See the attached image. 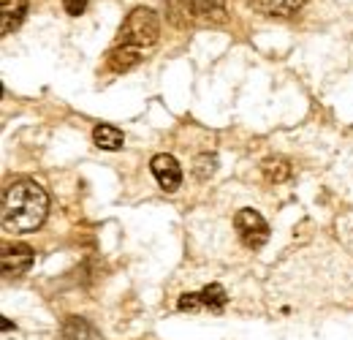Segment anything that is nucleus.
Masks as SVG:
<instances>
[{
    "mask_svg": "<svg viewBox=\"0 0 353 340\" xmlns=\"http://www.w3.org/2000/svg\"><path fill=\"white\" fill-rule=\"evenodd\" d=\"M49 213V196L36 180H17L6 188L0 202L3 229L14 234H28L41 229Z\"/></svg>",
    "mask_w": 353,
    "mask_h": 340,
    "instance_id": "obj_1",
    "label": "nucleus"
},
{
    "mask_svg": "<svg viewBox=\"0 0 353 340\" xmlns=\"http://www.w3.org/2000/svg\"><path fill=\"white\" fill-rule=\"evenodd\" d=\"M161 39V17L152 8H133L131 14L125 17L117 44H128V46H139V49H152Z\"/></svg>",
    "mask_w": 353,
    "mask_h": 340,
    "instance_id": "obj_2",
    "label": "nucleus"
},
{
    "mask_svg": "<svg viewBox=\"0 0 353 340\" xmlns=\"http://www.w3.org/2000/svg\"><path fill=\"white\" fill-rule=\"evenodd\" d=\"M234 229H236L242 245L250 248V251H261L269 243V234H272L264 215L256 213V210H239L236 218H234Z\"/></svg>",
    "mask_w": 353,
    "mask_h": 340,
    "instance_id": "obj_3",
    "label": "nucleus"
},
{
    "mask_svg": "<svg viewBox=\"0 0 353 340\" xmlns=\"http://www.w3.org/2000/svg\"><path fill=\"white\" fill-rule=\"evenodd\" d=\"M225 302H228L225 289L221 283H210L207 289H201L196 294H182L179 297V310H190V313H196V310H223Z\"/></svg>",
    "mask_w": 353,
    "mask_h": 340,
    "instance_id": "obj_4",
    "label": "nucleus"
},
{
    "mask_svg": "<svg viewBox=\"0 0 353 340\" xmlns=\"http://www.w3.org/2000/svg\"><path fill=\"white\" fill-rule=\"evenodd\" d=\"M33 264V251L22 243H6L3 245V258H0V267H3V278L11 281V278H19L30 270Z\"/></svg>",
    "mask_w": 353,
    "mask_h": 340,
    "instance_id": "obj_5",
    "label": "nucleus"
},
{
    "mask_svg": "<svg viewBox=\"0 0 353 340\" xmlns=\"http://www.w3.org/2000/svg\"><path fill=\"white\" fill-rule=\"evenodd\" d=\"M150 169H152L158 185H161L166 193H174L176 188H179V182H182V169H179L174 155H166V153L155 155V158L150 161Z\"/></svg>",
    "mask_w": 353,
    "mask_h": 340,
    "instance_id": "obj_6",
    "label": "nucleus"
},
{
    "mask_svg": "<svg viewBox=\"0 0 353 340\" xmlns=\"http://www.w3.org/2000/svg\"><path fill=\"white\" fill-rule=\"evenodd\" d=\"M166 19L176 30H190L199 22V0H166Z\"/></svg>",
    "mask_w": 353,
    "mask_h": 340,
    "instance_id": "obj_7",
    "label": "nucleus"
},
{
    "mask_svg": "<svg viewBox=\"0 0 353 340\" xmlns=\"http://www.w3.org/2000/svg\"><path fill=\"white\" fill-rule=\"evenodd\" d=\"M141 57H144V49L128 46V44H117V46L109 52L106 66H109L114 74H128V71H133V68L141 63Z\"/></svg>",
    "mask_w": 353,
    "mask_h": 340,
    "instance_id": "obj_8",
    "label": "nucleus"
},
{
    "mask_svg": "<svg viewBox=\"0 0 353 340\" xmlns=\"http://www.w3.org/2000/svg\"><path fill=\"white\" fill-rule=\"evenodd\" d=\"M28 0H0V33L8 36L14 30H19V25L28 17Z\"/></svg>",
    "mask_w": 353,
    "mask_h": 340,
    "instance_id": "obj_9",
    "label": "nucleus"
},
{
    "mask_svg": "<svg viewBox=\"0 0 353 340\" xmlns=\"http://www.w3.org/2000/svg\"><path fill=\"white\" fill-rule=\"evenodd\" d=\"M248 6L256 8L259 14H266V17L288 19V17H294L305 6V0H250Z\"/></svg>",
    "mask_w": 353,
    "mask_h": 340,
    "instance_id": "obj_10",
    "label": "nucleus"
},
{
    "mask_svg": "<svg viewBox=\"0 0 353 340\" xmlns=\"http://www.w3.org/2000/svg\"><path fill=\"white\" fill-rule=\"evenodd\" d=\"M60 340H103V338H101V332L90 324L88 319L71 316V319H65V324L60 330Z\"/></svg>",
    "mask_w": 353,
    "mask_h": 340,
    "instance_id": "obj_11",
    "label": "nucleus"
},
{
    "mask_svg": "<svg viewBox=\"0 0 353 340\" xmlns=\"http://www.w3.org/2000/svg\"><path fill=\"white\" fill-rule=\"evenodd\" d=\"M92 142H95V147H101L106 153H114V150H120L125 144V136H123L120 128L109 126V123H101V126L92 128Z\"/></svg>",
    "mask_w": 353,
    "mask_h": 340,
    "instance_id": "obj_12",
    "label": "nucleus"
},
{
    "mask_svg": "<svg viewBox=\"0 0 353 340\" xmlns=\"http://www.w3.org/2000/svg\"><path fill=\"white\" fill-rule=\"evenodd\" d=\"M199 19L212 25L228 22V0H199Z\"/></svg>",
    "mask_w": 353,
    "mask_h": 340,
    "instance_id": "obj_13",
    "label": "nucleus"
},
{
    "mask_svg": "<svg viewBox=\"0 0 353 340\" xmlns=\"http://www.w3.org/2000/svg\"><path fill=\"white\" fill-rule=\"evenodd\" d=\"M261 174L266 177V182L280 185V182L291 180V164L285 158H266L264 164H261Z\"/></svg>",
    "mask_w": 353,
    "mask_h": 340,
    "instance_id": "obj_14",
    "label": "nucleus"
},
{
    "mask_svg": "<svg viewBox=\"0 0 353 340\" xmlns=\"http://www.w3.org/2000/svg\"><path fill=\"white\" fill-rule=\"evenodd\" d=\"M337 234H340L343 245L353 254V210H348L345 215L337 218Z\"/></svg>",
    "mask_w": 353,
    "mask_h": 340,
    "instance_id": "obj_15",
    "label": "nucleus"
},
{
    "mask_svg": "<svg viewBox=\"0 0 353 340\" xmlns=\"http://www.w3.org/2000/svg\"><path fill=\"white\" fill-rule=\"evenodd\" d=\"M196 174L201 177V180H207V177H212L215 169H218V158L212 155V153H201V155H196Z\"/></svg>",
    "mask_w": 353,
    "mask_h": 340,
    "instance_id": "obj_16",
    "label": "nucleus"
},
{
    "mask_svg": "<svg viewBox=\"0 0 353 340\" xmlns=\"http://www.w3.org/2000/svg\"><path fill=\"white\" fill-rule=\"evenodd\" d=\"M90 0H63V6H65V11L71 14V17H79V14H85V8H88Z\"/></svg>",
    "mask_w": 353,
    "mask_h": 340,
    "instance_id": "obj_17",
    "label": "nucleus"
}]
</instances>
